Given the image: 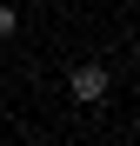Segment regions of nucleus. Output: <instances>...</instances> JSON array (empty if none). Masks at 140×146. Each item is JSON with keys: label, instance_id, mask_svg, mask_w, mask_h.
<instances>
[{"label": "nucleus", "instance_id": "nucleus-3", "mask_svg": "<svg viewBox=\"0 0 140 146\" xmlns=\"http://www.w3.org/2000/svg\"><path fill=\"white\" fill-rule=\"evenodd\" d=\"M133 66H140V40H133Z\"/></svg>", "mask_w": 140, "mask_h": 146}, {"label": "nucleus", "instance_id": "nucleus-1", "mask_svg": "<svg viewBox=\"0 0 140 146\" xmlns=\"http://www.w3.org/2000/svg\"><path fill=\"white\" fill-rule=\"evenodd\" d=\"M67 86H74V100H80V106H100V100H107V66H100V60H80Z\"/></svg>", "mask_w": 140, "mask_h": 146}, {"label": "nucleus", "instance_id": "nucleus-2", "mask_svg": "<svg viewBox=\"0 0 140 146\" xmlns=\"http://www.w3.org/2000/svg\"><path fill=\"white\" fill-rule=\"evenodd\" d=\"M13 33H20V13L7 7V0H0V40H13Z\"/></svg>", "mask_w": 140, "mask_h": 146}]
</instances>
